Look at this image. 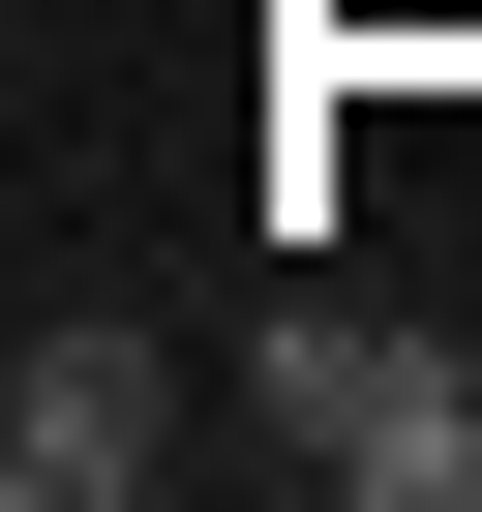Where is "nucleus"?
<instances>
[{
	"label": "nucleus",
	"mask_w": 482,
	"mask_h": 512,
	"mask_svg": "<svg viewBox=\"0 0 482 512\" xmlns=\"http://www.w3.org/2000/svg\"><path fill=\"white\" fill-rule=\"evenodd\" d=\"M241 452L332 482V512H482V332H422V302H272V332H241Z\"/></svg>",
	"instance_id": "nucleus-1"
},
{
	"label": "nucleus",
	"mask_w": 482,
	"mask_h": 512,
	"mask_svg": "<svg viewBox=\"0 0 482 512\" xmlns=\"http://www.w3.org/2000/svg\"><path fill=\"white\" fill-rule=\"evenodd\" d=\"M211 422H241V392H181L151 302H31V332H0V512H151Z\"/></svg>",
	"instance_id": "nucleus-2"
}]
</instances>
